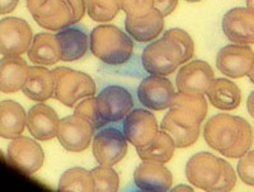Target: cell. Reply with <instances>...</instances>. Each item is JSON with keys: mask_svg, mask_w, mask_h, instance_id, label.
<instances>
[{"mask_svg": "<svg viewBox=\"0 0 254 192\" xmlns=\"http://www.w3.org/2000/svg\"><path fill=\"white\" fill-rule=\"evenodd\" d=\"M55 36L60 45L63 62H76L87 55L89 50V35L84 27L71 24L59 31Z\"/></svg>", "mask_w": 254, "mask_h": 192, "instance_id": "obj_20", "label": "cell"}, {"mask_svg": "<svg viewBox=\"0 0 254 192\" xmlns=\"http://www.w3.org/2000/svg\"><path fill=\"white\" fill-rule=\"evenodd\" d=\"M127 140L120 128L104 126L93 136V154L101 166L112 167L127 154Z\"/></svg>", "mask_w": 254, "mask_h": 192, "instance_id": "obj_8", "label": "cell"}, {"mask_svg": "<svg viewBox=\"0 0 254 192\" xmlns=\"http://www.w3.org/2000/svg\"><path fill=\"white\" fill-rule=\"evenodd\" d=\"M23 93L32 101L45 102L54 96V76L45 66H29Z\"/></svg>", "mask_w": 254, "mask_h": 192, "instance_id": "obj_23", "label": "cell"}, {"mask_svg": "<svg viewBox=\"0 0 254 192\" xmlns=\"http://www.w3.org/2000/svg\"><path fill=\"white\" fill-rule=\"evenodd\" d=\"M74 114L83 117L85 121H88V123L93 126V128H94L95 131L101 130L102 128H104V124L102 123L101 117H99L98 112H97L94 97L85 98L84 101H81L80 103H78Z\"/></svg>", "mask_w": 254, "mask_h": 192, "instance_id": "obj_32", "label": "cell"}, {"mask_svg": "<svg viewBox=\"0 0 254 192\" xmlns=\"http://www.w3.org/2000/svg\"><path fill=\"white\" fill-rule=\"evenodd\" d=\"M167 114L181 125L201 128L207 115V101L203 96H190L178 92Z\"/></svg>", "mask_w": 254, "mask_h": 192, "instance_id": "obj_16", "label": "cell"}, {"mask_svg": "<svg viewBox=\"0 0 254 192\" xmlns=\"http://www.w3.org/2000/svg\"><path fill=\"white\" fill-rule=\"evenodd\" d=\"M253 50L244 45L224 46L216 56V66L224 75L238 79L249 76L253 82Z\"/></svg>", "mask_w": 254, "mask_h": 192, "instance_id": "obj_10", "label": "cell"}, {"mask_svg": "<svg viewBox=\"0 0 254 192\" xmlns=\"http://www.w3.org/2000/svg\"><path fill=\"white\" fill-rule=\"evenodd\" d=\"M160 130L173 140L176 148H188L193 145L199 136V128H187L181 125L169 115H165L160 125Z\"/></svg>", "mask_w": 254, "mask_h": 192, "instance_id": "obj_28", "label": "cell"}, {"mask_svg": "<svg viewBox=\"0 0 254 192\" xmlns=\"http://www.w3.org/2000/svg\"><path fill=\"white\" fill-rule=\"evenodd\" d=\"M252 101H253V93L251 94L248 99V110H251V115H253V108H252Z\"/></svg>", "mask_w": 254, "mask_h": 192, "instance_id": "obj_40", "label": "cell"}, {"mask_svg": "<svg viewBox=\"0 0 254 192\" xmlns=\"http://www.w3.org/2000/svg\"><path fill=\"white\" fill-rule=\"evenodd\" d=\"M26 111L14 101L0 102V137L15 139L26 128Z\"/></svg>", "mask_w": 254, "mask_h": 192, "instance_id": "obj_26", "label": "cell"}, {"mask_svg": "<svg viewBox=\"0 0 254 192\" xmlns=\"http://www.w3.org/2000/svg\"><path fill=\"white\" fill-rule=\"evenodd\" d=\"M121 9L130 17H144L154 9V0H121Z\"/></svg>", "mask_w": 254, "mask_h": 192, "instance_id": "obj_34", "label": "cell"}, {"mask_svg": "<svg viewBox=\"0 0 254 192\" xmlns=\"http://www.w3.org/2000/svg\"><path fill=\"white\" fill-rule=\"evenodd\" d=\"M33 32L28 22L22 18L6 17L0 21V54L20 56L28 51Z\"/></svg>", "mask_w": 254, "mask_h": 192, "instance_id": "obj_9", "label": "cell"}, {"mask_svg": "<svg viewBox=\"0 0 254 192\" xmlns=\"http://www.w3.org/2000/svg\"><path fill=\"white\" fill-rule=\"evenodd\" d=\"M247 4H248L247 9L251 10V12H253V0H247Z\"/></svg>", "mask_w": 254, "mask_h": 192, "instance_id": "obj_41", "label": "cell"}, {"mask_svg": "<svg viewBox=\"0 0 254 192\" xmlns=\"http://www.w3.org/2000/svg\"><path fill=\"white\" fill-rule=\"evenodd\" d=\"M169 192H194V191L192 187L187 186V185H178V186L172 189Z\"/></svg>", "mask_w": 254, "mask_h": 192, "instance_id": "obj_39", "label": "cell"}, {"mask_svg": "<svg viewBox=\"0 0 254 192\" xmlns=\"http://www.w3.org/2000/svg\"><path fill=\"white\" fill-rule=\"evenodd\" d=\"M28 58L33 64L41 66L55 65L61 60L60 45L58 38L52 33H38L33 36L28 49Z\"/></svg>", "mask_w": 254, "mask_h": 192, "instance_id": "obj_24", "label": "cell"}, {"mask_svg": "<svg viewBox=\"0 0 254 192\" xmlns=\"http://www.w3.org/2000/svg\"><path fill=\"white\" fill-rule=\"evenodd\" d=\"M178 5V0H154V9H156L163 17L172 14Z\"/></svg>", "mask_w": 254, "mask_h": 192, "instance_id": "obj_37", "label": "cell"}, {"mask_svg": "<svg viewBox=\"0 0 254 192\" xmlns=\"http://www.w3.org/2000/svg\"><path fill=\"white\" fill-rule=\"evenodd\" d=\"M253 164H254V153L253 150L247 151L246 154L240 157L238 163V175L244 184L253 186L254 175H253Z\"/></svg>", "mask_w": 254, "mask_h": 192, "instance_id": "obj_35", "label": "cell"}, {"mask_svg": "<svg viewBox=\"0 0 254 192\" xmlns=\"http://www.w3.org/2000/svg\"><path fill=\"white\" fill-rule=\"evenodd\" d=\"M133 184L146 192H168L173 184V176L163 164L142 160L133 172Z\"/></svg>", "mask_w": 254, "mask_h": 192, "instance_id": "obj_18", "label": "cell"}, {"mask_svg": "<svg viewBox=\"0 0 254 192\" xmlns=\"http://www.w3.org/2000/svg\"><path fill=\"white\" fill-rule=\"evenodd\" d=\"M58 114L54 108L45 103L33 106L27 114V128L33 137L41 141H46L56 137L59 130Z\"/></svg>", "mask_w": 254, "mask_h": 192, "instance_id": "obj_19", "label": "cell"}, {"mask_svg": "<svg viewBox=\"0 0 254 192\" xmlns=\"http://www.w3.org/2000/svg\"><path fill=\"white\" fill-rule=\"evenodd\" d=\"M88 15L93 21L106 23L115 19L121 10V0H85Z\"/></svg>", "mask_w": 254, "mask_h": 192, "instance_id": "obj_30", "label": "cell"}, {"mask_svg": "<svg viewBox=\"0 0 254 192\" xmlns=\"http://www.w3.org/2000/svg\"><path fill=\"white\" fill-rule=\"evenodd\" d=\"M89 49L104 64L124 65L131 59L133 42L130 36L115 24L97 26L89 35Z\"/></svg>", "mask_w": 254, "mask_h": 192, "instance_id": "obj_3", "label": "cell"}, {"mask_svg": "<svg viewBox=\"0 0 254 192\" xmlns=\"http://www.w3.org/2000/svg\"><path fill=\"white\" fill-rule=\"evenodd\" d=\"M164 35L169 36V37L174 38L177 41V44L181 46L183 51V58H185V63L187 64L190 59L193 58L194 54V42L192 40L188 32H186L185 29L181 28H172L169 31L164 33Z\"/></svg>", "mask_w": 254, "mask_h": 192, "instance_id": "obj_33", "label": "cell"}, {"mask_svg": "<svg viewBox=\"0 0 254 192\" xmlns=\"http://www.w3.org/2000/svg\"><path fill=\"white\" fill-rule=\"evenodd\" d=\"M54 76V97L66 107H74L83 98L95 94V83L88 74L70 67L51 70Z\"/></svg>", "mask_w": 254, "mask_h": 192, "instance_id": "obj_4", "label": "cell"}, {"mask_svg": "<svg viewBox=\"0 0 254 192\" xmlns=\"http://www.w3.org/2000/svg\"><path fill=\"white\" fill-rule=\"evenodd\" d=\"M58 192H94V180L89 171L75 167L64 172Z\"/></svg>", "mask_w": 254, "mask_h": 192, "instance_id": "obj_29", "label": "cell"}, {"mask_svg": "<svg viewBox=\"0 0 254 192\" xmlns=\"http://www.w3.org/2000/svg\"><path fill=\"white\" fill-rule=\"evenodd\" d=\"M214 79V70L208 63L194 60L179 69L176 82L179 93L203 96Z\"/></svg>", "mask_w": 254, "mask_h": 192, "instance_id": "obj_13", "label": "cell"}, {"mask_svg": "<svg viewBox=\"0 0 254 192\" xmlns=\"http://www.w3.org/2000/svg\"><path fill=\"white\" fill-rule=\"evenodd\" d=\"M141 63L147 73L158 76L169 75L177 67L186 64L181 46L167 35L145 47Z\"/></svg>", "mask_w": 254, "mask_h": 192, "instance_id": "obj_5", "label": "cell"}, {"mask_svg": "<svg viewBox=\"0 0 254 192\" xmlns=\"http://www.w3.org/2000/svg\"><path fill=\"white\" fill-rule=\"evenodd\" d=\"M94 132L95 130L88 121L74 114L60 120L56 136L66 150L79 153L90 145Z\"/></svg>", "mask_w": 254, "mask_h": 192, "instance_id": "obj_12", "label": "cell"}, {"mask_svg": "<svg viewBox=\"0 0 254 192\" xmlns=\"http://www.w3.org/2000/svg\"><path fill=\"white\" fill-rule=\"evenodd\" d=\"M95 107L104 126L120 123L133 107V98L126 88L120 85H110L101 90L95 98Z\"/></svg>", "mask_w": 254, "mask_h": 192, "instance_id": "obj_6", "label": "cell"}, {"mask_svg": "<svg viewBox=\"0 0 254 192\" xmlns=\"http://www.w3.org/2000/svg\"><path fill=\"white\" fill-rule=\"evenodd\" d=\"M94 180V192H117L120 177L117 172L107 166H98L90 171Z\"/></svg>", "mask_w": 254, "mask_h": 192, "instance_id": "obj_31", "label": "cell"}, {"mask_svg": "<svg viewBox=\"0 0 254 192\" xmlns=\"http://www.w3.org/2000/svg\"><path fill=\"white\" fill-rule=\"evenodd\" d=\"M19 0H0V15H6L14 12Z\"/></svg>", "mask_w": 254, "mask_h": 192, "instance_id": "obj_38", "label": "cell"}, {"mask_svg": "<svg viewBox=\"0 0 254 192\" xmlns=\"http://www.w3.org/2000/svg\"><path fill=\"white\" fill-rule=\"evenodd\" d=\"M186 176L190 184L205 192H229L237 184V175L231 164L207 151L190 158Z\"/></svg>", "mask_w": 254, "mask_h": 192, "instance_id": "obj_2", "label": "cell"}, {"mask_svg": "<svg viewBox=\"0 0 254 192\" xmlns=\"http://www.w3.org/2000/svg\"><path fill=\"white\" fill-rule=\"evenodd\" d=\"M8 160L27 175H33L44 166L45 153L36 140L18 136L8 145Z\"/></svg>", "mask_w": 254, "mask_h": 192, "instance_id": "obj_15", "label": "cell"}, {"mask_svg": "<svg viewBox=\"0 0 254 192\" xmlns=\"http://www.w3.org/2000/svg\"><path fill=\"white\" fill-rule=\"evenodd\" d=\"M136 150H137L139 157L145 162L164 164L172 159L174 150H176V145H174L173 140L160 130L150 143L142 148H137Z\"/></svg>", "mask_w": 254, "mask_h": 192, "instance_id": "obj_27", "label": "cell"}, {"mask_svg": "<svg viewBox=\"0 0 254 192\" xmlns=\"http://www.w3.org/2000/svg\"><path fill=\"white\" fill-rule=\"evenodd\" d=\"M122 132L136 149L147 145L159 132L158 121L149 110L136 108L124 119Z\"/></svg>", "mask_w": 254, "mask_h": 192, "instance_id": "obj_11", "label": "cell"}, {"mask_svg": "<svg viewBox=\"0 0 254 192\" xmlns=\"http://www.w3.org/2000/svg\"><path fill=\"white\" fill-rule=\"evenodd\" d=\"M69 4L70 9L72 13V24H76L83 19L87 12V6H85V0H65Z\"/></svg>", "mask_w": 254, "mask_h": 192, "instance_id": "obj_36", "label": "cell"}, {"mask_svg": "<svg viewBox=\"0 0 254 192\" xmlns=\"http://www.w3.org/2000/svg\"><path fill=\"white\" fill-rule=\"evenodd\" d=\"M128 192H146V191H142V190H139V189H131Z\"/></svg>", "mask_w": 254, "mask_h": 192, "instance_id": "obj_42", "label": "cell"}, {"mask_svg": "<svg viewBox=\"0 0 254 192\" xmlns=\"http://www.w3.org/2000/svg\"><path fill=\"white\" fill-rule=\"evenodd\" d=\"M36 23L50 31H61L72 24V13L65 0H27Z\"/></svg>", "mask_w": 254, "mask_h": 192, "instance_id": "obj_7", "label": "cell"}, {"mask_svg": "<svg viewBox=\"0 0 254 192\" xmlns=\"http://www.w3.org/2000/svg\"><path fill=\"white\" fill-rule=\"evenodd\" d=\"M137 97L147 110L163 111L169 108L176 97L173 84L165 76L150 75L142 79L137 88Z\"/></svg>", "mask_w": 254, "mask_h": 192, "instance_id": "obj_14", "label": "cell"}, {"mask_svg": "<svg viewBox=\"0 0 254 192\" xmlns=\"http://www.w3.org/2000/svg\"><path fill=\"white\" fill-rule=\"evenodd\" d=\"M188 3H197V1H201V0H186Z\"/></svg>", "mask_w": 254, "mask_h": 192, "instance_id": "obj_43", "label": "cell"}, {"mask_svg": "<svg viewBox=\"0 0 254 192\" xmlns=\"http://www.w3.org/2000/svg\"><path fill=\"white\" fill-rule=\"evenodd\" d=\"M28 65L20 56L0 59V92L15 93L23 88L28 76Z\"/></svg>", "mask_w": 254, "mask_h": 192, "instance_id": "obj_22", "label": "cell"}, {"mask_svg": "<svg viewBox=\"0 0 254 192\" xmlns=\"http://www.w3.org/2000/svg\"><path fill=\"white\" fill-rule=\"evenodd\" d=\"M206 94L208 97V102L219 110H235L242 102V92L239 87L226 78L214 79Z\"/></svg>", "mask_w": 254, "mask_h": 192, "instance_id": "obj_25", "label": "cell"}, {"mask_svg": "<svg viewBox=\"0 0 254 192\" xmlns=\"http://www.w3.org/2000/svg\"><path fill=\"white\" fill-rule=\"evenodd\" d=\"M125 28L128 36H131L135 41L150 42L163 32L164 17L156 9H153L149 14L140 18L126 15Z\"/></svg>", "mask_w": 254, "mask_h": 192, "instance_id": "obj_21", "label": "cell"}, {"mask_svg": "<svg viewBox=\"0 0 254 192\" xmlns=\"http://www.w3.org/2000/svg\"><path fill=\"white\" fill-rule=\"evenodd\" d=\"M203 136L210 148L231 159L243 157L253 144V131L248 121L226 114L210 117Z\"/></svg>", "mask_w": 254, "mask_h": 192, "instance_id": "obj_1", "label": "cell"}, {"mask_svg": "<svg viewBox=\"0 0 254 192\" xmlns=\"http://www.w3.org/2000/svg\"><path fill=\"white\" fill-rule=\"evenodd\" d=\"M222 31L235 45L249 46L254 42V14L247 8L230 9L222 18Z\"/></svg>", "mask_w": 254, "mask_h": 192, "instance_id": "obj_17", "label": "cell"}]
</instances>
